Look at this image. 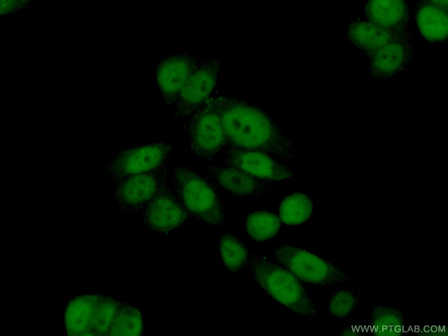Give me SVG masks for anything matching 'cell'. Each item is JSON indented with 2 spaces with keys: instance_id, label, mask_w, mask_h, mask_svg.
<instances>
[{
  "instance_id": "cell-1",
  "label": "cell",
  "mask_w": 448,
  "mask_h": 336,
  "mask_svg": "<svg viewBox=\"0 0 448 336\" xmlns=\"http://www.w3.org/2000/svg\"><path fill=\"white\" fill-rule=\"evenodd\" d=\"M214 98L224 128L225 150L257 151L281 159L295 158L292 139L260 106L218 90Z\"/></svg>"
},
{
  "instance_id": "cell-2",
  "label": "cell",
  "mask_w": 448,
  "mask_h": 336,
  "mask_svg": "<svg viewBox=\"0 0 448 336\" xmlns=\"http://www.w3.org/2000/svg\"><path fill=\"white\" fill-rule=\"evenodd\" d=\"M256 284L281 307L303 317H314L318 310L301 283L292 273L268 255L249 260Z\"/></svg>"
},
{
  "instance_id": "cell-3",
  "label": "cell",
  "mask_w": 448,
  "mask_h": 336,
  "mask_svg": "<svg viewBox=\"0 0 448 336\" xmlns=\"http://www.w3.org/2000/svg\"><path fill=\"white\" fill-rule=\"evenodd\" d=\"M170 185L190 217L214 227L222 226L225 216L213 183L186 165L174 167Z\"/></svg>"
},
{
  "instance_id": "cell-4",
  "label": "cell",
  "mask_w": 448,
  "mask_h": 336,
  "mask_svg": "<svg viewBox=\"0 0 448 336\" xmlns=\"http://www.w3.org/2000/svg\"><path fill=\"white\" fill-rule=\"evenodd\" d=\"M123 302L94 293L79 295L68 304L64 326L70 335H110Z\"/></svg>"
},
{
  "instance_id": "cell-5",
  "label": "cell",
  "mask_w": 448,
  "mask_h": 336,
  "mask_svg": "<svg viewBox=\"0 0 448 336\" xmlns=\"http://www.w3.org/2000/svg\"><path fill=\"white\" fill-rule=\"evenodd\" d=\"M181 127L187 135L190 153L204 165L213 164L217 154L225 147V134L214 94L183 120Z\"/></svg>"
},
{
  "instance_id": "cell-6",
  "label": "cell",
  "mask_w": 448,
  "mask_h": 336,
  "mask_svg": "<svg viewBox=\"0 0 448 336\" xmlns=\"http://www.w3.org/2000/svg\"><path fill=\"white\" fill-rule=\"evenodd\" d=\"M274 254L276 262L307 284L332 286L352 282L337 264L307 249L285 244L276 247Z\"/></svg>"
},
{
  "instance_id": "cell-7",
  "label": "cell",
  "mask_w": 448,
  "mask_h": 336,
  "mask_svg": "<svg viewBox=\"0 0 448 336\" xmlns=\"http://www.w3.org/2000/svg\"><path fill=\"white\" fill-rule=\"evenodd\" d=\"M169 182V171L165 166L130 175L114 183L113 198L124 211L142 212Z\"/></svg>"
},
{
  "instance_id": "cell-8",
  "label": "cell",
  "mask_w": 448,
  "mask_h": 336,
  "mask_svg": "<svg viewBox=\"0 0 448 336\" xmlns=\"http://www.w3.org/2000/svg\"><path fill=\"white\" fill-rule=\"evenodd\" d=\"M174 146L159 142L132 147L109 160L105 171L114 184L128 176L154 170L165 166Z\"/></svg>"
},
{
  "instance_id": "cell-9",
  "label": "cell",
  "mask_w": 448,
  "mask_h": 336,
  "mask_svg": "<svg viewBox=\"0 0 448 336\" xmlns=\"http://www.w3.org/2000/svg\"><path fill=\"white\" fill-rule=\"evenodd\" d=\"M219 70L217 59H203L198 63L174 103L172 120H183L218 90Z\"/></svg>"
},
{
  "instance_id": "cell-10",
  "label": "cell",
  "mask_w": 448,
  "mask_h": 336,
  "mask_svg": "<svg viewBox=\"0 0 448 336\" xmlns=\"http://www.w3.org/2000/svg\"><path fill=\"white\" fill-rule=\"evenodd\" d=\"M144 226L161 235H169L190 218L170 182L165 185L142 211Z\"/></svg>"
},
{
  "instance_id": "cell-11",
  "label": "cell",
  "mask_w": 448,
  "mask_h": 336,
  "mask_svg": "<svg viewBox=\"0 0 448 336\" xmlns=\"http://www.w3.org/2000/svg\"><path fill=\"white\" fill-rule=\"evenodd\" d=\"M198 63V57L187 52L170 54L158 63L156 85L166 104L174 105Z\"/></svg>"
},
{
  "instance_id": "cell-12",
  "label": "cell",
  "mask_w": 448,
  "mask_h": 336,
  "mask_svg": "<svg viewBox=\"0 0 448 336\" xmlns=\"http://www.w3.org/2000/svg\"><path fill=\"white\" fill-rule=\"evenodd\" d=\"M204 166L205 176L214 185L237 198L259 197L269 192L275 183L224 165Z\"/></svg>"
},
{
  "instance_id": "cell-13",
  "label": "cell",
  "mask_w": 448,
  "mask_h": 336,
  "mask_svg": "<svg viewBox=\"0 0 448 336\" xmlns=\"http://www.w3.org/2000/svg\"><path fill=\"white\" fill-rule=\"evenodd\" d=\"M223 165L265 180L283 181L293 176L292 169L273 156L261 151L225 150Z\"/></svg>"
},
{
  "instance_id": "cell-14",
  "label": "cell",
  "mask_w": 448,
  "mask_h": 336,
  "mask_svg": "<svg viewBox=\"0 0 448 336\" xmlns=\"http://www.w3.org/2000/svg\"><path fill=\"white\" fill-rule=\"evenodd\" d=\"M411 54L410 37L403 32L368 56L370 73L378 78L394 76L407 66Z\"/></svg>"
},
{
  "instance_id": "cell-15",
  "label": "cell",
  "mask_w": 448,
  "mask_h": 336,
  "mask_svg": "<svg viewBox=\"0 0 448 336\" xmlns=\"http://www.w3.org/2000/svg\"><path fill=\"white\" fill-rule=\"evenodd\" d=\"M414 19L420 34L427 40L440 43L447 37V1H420L414 7Z\"/></svg>"
},
{
  "instance_id": "cell-16",
  "label": "cell",
  "mask_w": 448,
  "mask_h": 336,
  "mask_svg": "<svg viewBox=\"0 0 448 336\" xmlns=\"http://www.w3.org/2000/svg\"><path fill=\"white\" fill-rule=\"evenodd\" d=\"M366 19L394 32H404L409 24L410 10L405 1H370L365 8Z\"/></svg>"
},
{
  "instance_id": "cell-17",
  "label": "cell",
  "mask_w": 448,
  "mask_h": 336,
  "mask_svg": "<svg viewBox=\"0 0 448 336\" xmlns=\"http://www.w3.org/2000/svg\"><path fill=\"white\" fill-rule=\"evenodd\" d=\"M401 33L403 32L389 31L374 24L366 18L359 17L352 19L347 29L349 40L367 56Z\"/></svg>"
},
{
  "instance_id": "cell-18",
  "label": "cell",
  "mask_w": 448,
  "mask_h": 336,
  "mask_svg": "<svg viewBox=\"0 0 448 336\" xmlns=\"http://www.w3.org/2000/svg\"><path fill=\"white\" fill-rule=\"evenodd\" d=\"M314 209L312 199L307 195L294 193L287 196L279 206V218L286 225H297L306 222Z\"/></svg>"
},
{
  "instance_id": "cell-19",
  "label": "cell",
  "mask_w": 448,
  "mask_h": 336,
  "mask_svg": "<svg viewBox=\"0 0 448 336\" xmlns=\"http://www.w3.org/2000/svg\"><path fill=\"white\" fill-rule=\"evenodd\" d=\"M282 222L276 214L269 211H256L245 218V231L254 241L263 242L276 237Z\"/></svg>"
},
{
  "instance_id": "cell-20",
  "label": "cell",
  "mask_w": 448,
  "mask_h": 336,
  "mask_svg": "<svg viewBox=\"0 0 448 336\" xmlns=\"http://www.w3.org/2000/svg\"><path fill=\"white\" fill-rule=\"evenodd\" d=\"M218 249L223 266L231 272L241 270L249 262L248 249L230 233L220 236Z\"/></svg>"
},
{
  "instance_id": "cell-21",
  "label": "cell",
  "mask_w": 448,
  "mask_h": 336,
  "mask_svg": "<svg viewBox=\"0 0 448 336\" xmlns=\"http://www.w3.org/2000/svg\"><path fill=\"white\" fill-rule=\"evenodd\" d=\"M145 327L143 313L136 306L122 304L112 326L110 335H140Z\"/></svg>"
},
{
  "instance_id": "cell-22",
  "label": "cell",
  "mask_w": 448,
  "mask_h": 336,
  "mask_svg": "<svg viewBox=\"0 0 448 336\" xmlns=\"http://www.w3.org/2000/svg\"><path fill=\"white\" fill-rule=\"evenodd\" d=\"M371 319L374 325L369 327L373 331L378 330V335H396L400 333L398 328H403L404 317L398 309L389 305H378L373 307Z\"/></svg>"
},
{
  "instance_id": "cell-23",
  "label": "cell",
  "mask_w": 448,
  "mask_h": 336,
  "mask_svg": "<svg viewBox=\"0 0 448 336\" xmlns=\"http://www.w3.org/2000/svg\"><path fill=\"white\" fill-rule=\"evenodd\" d=\"M360 299V295L355 291L340 289L334 293L329 300L328 312L335 318H346L358 305Z\"/></svg>"
}]
</instances>
